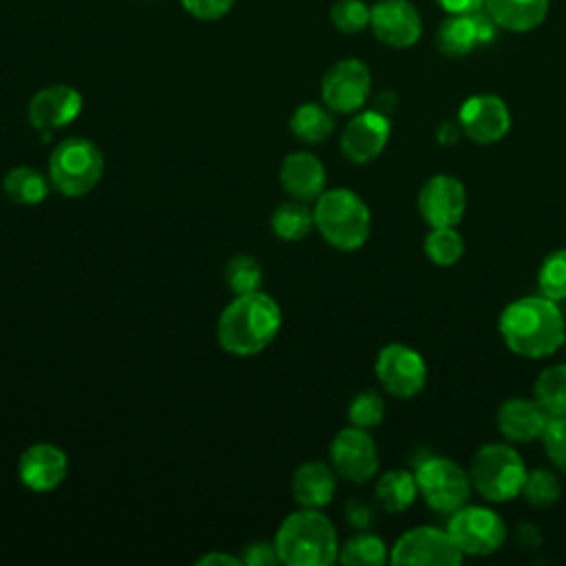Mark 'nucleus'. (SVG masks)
<instances>
[{
    "label": "nucleus",
    "mask_w": 566,
    "mask_h": 566,
    "mask_svg": "<svg viewBox=\"0 0 566 566\" xmlns=\"http://www.w3.org/2000/svg\"><path fill=\"white\" fill-rule=\"evenodd\" d=\"M462 135L473 144L489 146L506 137L511 130V111L506 102L493 93H480L464 99L458 113Z\"/></svg>",
    "instance_id": "nucleus-14"
},
{
    "label": "nucleus",
    "mask_w": 566,
    "mask_h": 566,
    "mask_svg": "<svg viewBox=\"0 0 566 566\" xmlns=\"http://www.w3.org/2000/svg\"><path fill=\"white\" fill-rule=\"evenodd\" d=\"M314 228L340 252H354L365 245L371 232V214L358 192L349 188L323 190L314 201Z\"/></svg>",
    "instance_id": "nucleus-4"
},
{
    "label": "nucleus",
    "mask_w": 566,
    "mask_h": 566,
    "mask_svg": "<svg viewBox=\"0 0 566 566\" xmlns=\"http://www.w3.org/2000/svg\"><path fill=\"white\" fill-rule=\"evenodd\" d=\"M413 475L418 484V495H422L429 509L444 515H451L453 511L464 506L473 489L469 471H464L451 458L427 455L418 462Z\"/></svg>",
    "instance_id": "nucleus-7"
},
{
    "label": "nucleus",
    "mask_w": 566,
    "mask_h": 566,
    "mask_svg": "<svg viewBox=\"0 0 566 566\" xmlns=\"http://www.w3.org/2000/svg\"><path fill=\"white\" fill-rule=\"evenodd\" d=\"M533 389H535V400L548 416H566V365L564 363L542 369Z\"/></svg>",
    "instance_id": "nucleus-28"
},
{
    "label": "nucleus",
    "mask_w": 566,
    "mask_h": 566,
    "mask_svg": "<svg viewBox=\"0 0 566 566\" xmlns=\"http://www.w3.org/2000/svg\"><path fill=\"white\" fill-rule=\"evenodd\" d=\"M387 559V544L374 533H358L338 551V562L345 566H382Z\"/></svg>",
    "instance_id": "nucleus-29"
},
{
    "label": "nucleus",
    "mask_w": 566,
    "mask_h": 566,
    "mask_svg": "<svg viewBox=\"0 0 566 566\" xmlns=\"http://www.w3.org/2000/svg\"><path fill=\"white\" fill-rule=\"evenodd\" d=\"M239 557L245 566H274V564H279L274 542H263V539L245 544L243 553Z\"/></svg>",
    "instance_id": "nucleus-38"
},
{
    "label": "nucleus",
    "mask_w": 566,
    "mask_h": 566,
    "mask_svg": "<svg viewBox=\"0 0 566 566\" xmlns=\"http://www.w3.org/2000/svg\"><path fill=\"white\" fill-rule=\"evenodd\" d=\"M283 314L279 303L261 292L234 294L217 318V343L239 358L261 354L279 334Z\"/></svg>",
    "instance_id": "nucleus-2"
},
{
    "label": "nucleus",
    "mask_w": 566,
    "mask_h": 566,
    "mask_svg": "<svg viewBox=\"0 0 566 566\" xmlns=\"http://www.w3.org/2000/svg\"><path fill=\"white\" fill-rule=\"evenodd\" d=\"M345 513H347L349 524L356 528H367L374 520V509L363 500H349L345 506Z\"/></svg>",
    "instance_id": "nucleus-39"
},
{
    "label": "nucleus",
    "mask_w": 566,
    "mask_h": 566,
    "mask_svg": "<svg viewBox=\"0 0 566 566\" xmlns=\"http://www.w3.org/2000/svg\"><path fill=\"white\" fill-rule=\"evenodd\" d=\"M371 93V73L363 60L345 57L332 64L321 80L323 104L332 113H356Z\"/></svg>",
    "instance_id": "nucleus-11"
},
{
    "label": "nucleus",
    "mask_w": 566,
    "mask_h": 566,
    "mask_svg": "<svg viewBox=\"0 0 566 566\" xmlns=\"http://www.w3.org/2000/svg\"><path fill=\"white\" fill-rule=\"evenodd\" d=\"M542 444L548 460L566 473V416H548L542 433Z\"/></svg>",
    "instance_id": "nucleus-36"
},
{
    "label": "nucleus",
    "mask_w": 566,
    "mask_h": 566,
    "mask_svg": "<svg viewBox=\"0 0 566 566\" xmlns=\"http://www.w3.org/2000/svg\"><path fill=\"white\" fill-rule=\"evenodd\" d=\"M290 130L303 144H321L334 133V117L327 106L305 102L294 108L290 117Z\"/></svg>",
    "instance_id": "nucleus-26"
},
{
    "label": "nucleus",
    "mask_w": 566,
    "mask_h": 566,
    "mask_svg": "<svg viewBox=\"0 0 566 566\" xmlns=\"http://www.w3.org/2000/svg\"><path fill=\"white\" fill-rule=\"evenodd\" d=\"M69 473V458L53 442H33L18 458V478L33 493L57 489Z\"/></svg>",
    "instance_id": "nucleus-18"
},
{
    "label": "nucleus",
    "mask_w": 566,
    "mask_h": 566,
    "mask_svg": "<svg viewBox=\"0 0 566 566\" xmlns=\"http://www.w3.org/2000/svg\"><path fill=\"white\" fill-rule=\"evenodd\" d=\"M234 0H181V7L199 20H219L232 9Z\"/></svg>",
    "instance_id": "nucleus-37"
},
{
    "label": "nucleus",
    "mask_w": 566,
    "mask_h": 566,
    "mask_svg": "<svg viewBox=\"0 0 566 566\" xmlns=\"http://www.w3.org/2000/svg\"><path fill=\"white\" fill-rule=\"evenodd\" d=\"M104 175V155L86 137H69L49 155V181L69 199L88 195Z\"/></svg>",
    "instance_id": "nucleus-5"
},
{
    "label": "nucleus",
    "mask_w": 566,
    "mask_h": 566,
    "mask_svg": "<svg viewBox=\"0 0 566 566\" xmlns=\"http://www.w3.org/2000/svg\"><path fill=\"white\" fill-rule=\"evenodd\" d=\"M424 254L431 263L440 268H449L460 261L464 254V239L455 230V226H440L431 228V232L424 237Z\"/></svg>",
    "instance_id": "nucleus-30"
},
{
    "label": "nucleus",
    "mask_w": 566,
    "mask_h": 566,
    "mask_svg": "<svg viewBox=\"0 0 566 566\" xmlns=\"http://www.w3.org/2000/svg\"><path fill=\"white\" fill-rule=\"evenodd\" d=\"M537 287L539 294L553 301L566 298V248L553 250L544 256L537 272Z\"/></svg>",
    "instance_id": "nucleus-33"
},
{
    "label": "nucleus",
    "mask_w": 566,
    "mask_h": 566,
    "mask_svg": "<svg viewBox=\"0 0 566 566\" xmlns=\"http://www.w3.org/2000/svg\"><path fill=\"white\" fill-rule=\"evenodd\" d=\"M531 506L546 509L553 506L562 495V482L559 478L548 469H533L526 473V480L522 484L520 493Z\"/></svg>",
    "instance_id": "nucleus-32"
},
{
    "label": "nucleus",
    "mask_w": 566,
    "mask_h": 566,
    "mask_svg": "<svg viewBox=\"0 0 566 566\" xmlns=\"http://www.w3.org/2000/svg\"><path fill=\"white\" fill-rule=\"evenodd\" d=\"M551 0H484L486 13L493 22L513 33L537 29L548 15Z\"/></svg>",
    "instance_id": "nucleus-23"
},
{
    "label": "nucleus",
    "mask_w": 566,
    "mask_h": 566,
    "mask_svg": "<svg viewBox=\"0 0 566 566\" xmlns=\"http://www.w3.org/2000/svg\"><path fill=\"white\" fill-rule=\"evenodd\" d=\"M382 389L396 398H413L427 385L424 358L405 343L385 345L374 363Z\"/></svg>",
    "instance_id": "nucleus-10"
},
{
    "label": "nucleus",
    "mask_w": 566,
    "mask_h": 566,
    "mask_svg": "<svg viewBox=\"0 0 566 566\" xmlns=\"http://www.w3.org/2000/svg\"><path fill=\"white\" fill-rule=\"evenodd\" d=\"M281 188L298 201H316L325 190L327 172L323 161L310 150H294L287 153L279 168Z\"/></svg>",
    "instance_id": "nucleus-20"
},
{
    "label": "nucleus",
    "mask_w": 566,
    "mask_h": 566,
    "mask_svg": "<svg viewBox=\"0 0 566 566\" xmlns=\"http://www.w3.org/2000/svg\"><path fill=\"white\" fill-rule=\"evenodd\" d=\"M497 24L486 13L478 9L471 13L447 15L436 29V49L447 57H464L478 46H486L497 35Z\"/></svg>",
    "instance_id": "nucleus-13"
},
{
    "label": "nucleus",
    "mask_w": 566,
    "mask_h": 566,
    "mask_svg": "<svg viewBox=\"0 0 566 566\" xmlns=\"http://www.w3.org/2000/svg\"><path fill=\"white\" fill-rule=\"evenodd\" d=\"M462 559L464 555L449 531L436 526L409 528L396 539L389 553V562L396 566H458Z\"/></svg>",
    "instance_id": "nucleus-9"
},
{
    "label": "nucleus",
    "mask_w": 566,
    "mask_h": 566,
    "mask_svg": "<svg viewBox=\"0 0 566 566\" xmlns=\"http://www.w3.org/2000/svg\"><path fill=\"white\" fill-rule=\"evenodd\" d=\"M376 502L387 511V513H402L407 506L413 504L418 495V484L416 475L407 469H391L385 471L374 486Z\"/></svg>",
    "instance_id": "nucleus-24"
},
{
    "label": "nucleus",
    "mask_w": 566,
    "mask_h": 566,
    "mask_svg": "<svg viewBox=\"0 0 566 566\" xmlns=\"http://www.w3.org/2000/svg\"><path fill=\"white\" fill-rule=\"evenodd\" d=\"M526 464L522 455L506 442L482 444L469 469L473 489L489 502H509L522 493L526 480Z\"/></svg>",
    "instance_id": "nucleus-6"
},
{
    "label": "nucleus",
    "mask_w": 566,
    "mask_h": 566,
    "mask_svg": "<svg viewBox=\"0 0 566 566\" xmlns=\"http://www.w3.org/2000/svg\"><path fill=\"white\" fill-rule=\"evenodd\" d=\"M440 9H444L447 15L453 13H471L484 7V0H436Z\"/></svg>",
    "instance_id": "nucleus-40"
},
{
    "label": "nucleus",
    "mask_w": 566,
    "mask_h": 566,
    "mask_svg": "<svg viewBox=\"0 0 566 566\" xmlns=\"http://www.w3.org/2000/svg\"><path fill=\"white\" fill-rule=\"evenodd\" d=\"M329 20L340 33H360L369 27L371 7L363 0H336L329 11Z\"/></svg>",
    "instance_id": "nucleus-35"
},
{
    "label": "nucleus",
    "mask_w": 566,
    "mask_h": 566,
    "mask_svg": "<svg viewBox=\"0 0 566 566\" xmlns=\"http://www.w3.org/2000/svg\"><path fill=\"white\" fill-rule=\"evenodd\" d=\"M223 279L232 294H248V292L261 290L263 270L254 256L234 254L223 268Z\"/></svg>",
    "instance_id": "nucleus-31"
},
{
    "label": "nucleus",
    "mask_w": 566,
    "mask_h": 566,
    "mask_svg": "<svg viewBox=\"0 0 566 566\" xmlns=\"http://www.w3.org/2000/svg\"><path fill=\"white\" fill-rule=\"evenodd\" d=\"M347 418H349V424L354 427H360V429H374L382 422L385 418V400L378 391L374 389H363L358 391L349 407H347Z\"/></svg>",
    "instance_id": "nucleus-34"
},
{
    "label": "nucleus",
    "mask_w": 566,
    "mask_h": 566,
    "mask_svg": "<svg viewBox=\"0 0 566 566\" xmlns=\"http://www.w3.org/2000/svg\"><path fill=\"white\" fill-rule=\"evenodd\" d=\"M504 345L522 358L553 356L566 343V321L557 301L537 294L511 301L497 321Z\"/></svg>",
    "instance_id": "nucleus-1"
},
{
    "label": "nucleus",
    "mask_w": 566,
    "mask_h": 566,
    "mask_svg": "<svg viewBox=\"0 0 566 566\" xmlns=\"http://www.w3.org/2000/svg\"><path fill=\"white\" fill-rule=\"evenodd\" d=\"M500 433L509 442H531L542 438L548 422V413L533 398H509L495 413Z\"/></svg>",
    "instance_id": "nucleus-21"
},
{
    "label": "nucleus",
    "mask_w": 566,
    "mask_h": 566,
    "mask_svg": "<svg viewBox=\"0 0 566 566\" xmlns=\"http://www.w3.org/2000/svg\"><path fill=\"white\" fill-rule=\"evenodd\" d=\"M329 464L336 475L354 484H365L378 473V449L367 429L345 427L340 429L329 444Z\"/></svg>",
    "instance_id": "nucleus-12"
},
{
    "label": "nucleus",
    "mask_w": 566,
    "mask_h": 566,
    "mask_svg": "<svg viewBox=\"0 0 566 566\" xmlns=\"http://www.w3.org/2000/svg\"><path fill=\"white\" fill-rule=\"evenodd\" d=\"M447 531L462 555H491L506 539L504 520L486 506H460L449 515Z\"/></svg>",
    "instance_id": "nucleus-8"
},
{
    "label": "nucleus",
    "mask_w": 566,
    "mask_h": 566,
    "mask_svg": "<svg viewBox=\"0 0 566 566\" xmlns=\"http://www.w3.org/2000/svg\"><path fill=\"white\" fill-rule=\"evenodd\" d=\"M467 210V188L453 175L429 177L418 192V212L431 226H458Z\"/></svg>",
    "instance_id": "nucleus-15"
},
{
    "label": "nucleus",
    "mask_w": 566,
    "mask_h": 566,
    "mask_svg": "<svg viewBox=\"0 0 566 566\" xmlns=\"http://www.w3.org/2000/svg\"><path fill=\"white\" fill-rule=\"evenodd\" d=\"M82 93L69 84H51L40 88L27 108V117L33 128L42 130L46 137L51 130L71 124L82 113Z\"/></svg>",
    "instance_id": "nucleus-19"
},
{
    "label": "nucleus",
    "mask_w": 566,
    "mask_h": 566,
    "mask_svg": "<svg viewBox=\"0 0 566 566\" xmlns=\"http://www.w3.org/2000/svg\"><path fill=\"white\" fill-rule=\"evenodd\" d=\"M279 564L285 566H329L338 559V533L321 509L290 513L274 533Z\"/></svg>",
    "instance_id": "nucleus-3"
},
{
    "label": "nucleus",
    "mask_w": 566,
    "mask_h": 566,
    "mask_svg": "<svg viewBox=\"0 0 566 566\" xmlns=\"http://www.w3.org/2000/svg\"><path fill=\"white\" fill-rule=\"evenodd\" d=\"M517 539H520V544H522L524 548H535V546H539V542H542L539 531H537V526H533V524H520V526H517Z\"/></svg>",
    "instance_id": "nucleus-43"
},
{
    "label": "nucleus",
    "mask_w": 566,
    "mask_h": 566,
    "mask_svg": "<svg viewBox=\"0 0 566 566\" xmlns=\"http://www.w3.org/2000/svg\"><path fill=\"white\" fill-rule=\"evenodd\" d=\"M49 179L31 168V166H15L2 179L4 195L20 206H38L49 197Z\"/></svg>",
    "instance_id": "nucleus-25"
},
{
    "label": "nucleus",
    "mask_w": 566,
    "mask_h": 566,
    "mask_svg": "<svg viewBox=\"0 0 566 566\" xmlns=\"http://www.w3.org/2000/svg\"><path fill=\"white\" fill-rule=\"evenodd\" d=\"M199 566H219V564H226V566H241V557L239 555H228V553H219V551H212V553H206L197 559Z\"/></svg>",
    "instance_id": "nucleus-41"
},
{
    "label": "nucleus",
    "mask_w": 566,
    "mask_h": 566,
    "mask_svg": "<svg viewBox=\"0 0 566 566\" xmlns=\"http://www.w3.org/2000/svg\"><path fill=\"white\" fill-rule=\"evenodd\" d=\"M270 228L283 241H301L314 228V212L307 208L305 201H285L274 208L270 217Z\"/></svg>",
    "instance_id": "nucleus-27"
},
{
    "label": "nucleus",
    "mask_w": 566,
    "mask_h": 566,
    "mask_svg": "<svg viewBox=\"0 0 566 566\" xmlns=\"http://www.w3.org/2000/svg\"><path fill=\"white\" fill-rule=\"evenodd\" d=\"M369 27L391 49H409L420 40L422 18L409 0H378L371 7Z\"/></svg>",
    "instance_id": "nucleus-17"
},
{
    "label": "nucleus",
    "mask_w": 566,
    "mask_h": 566,
    "mask_svg": "<svg viewBox=\"0 0 566 566\" xmlns=\"http://www.w3.org/2000/svg\"><path fill=\"white\" fill-rule=\"evenodd\" d=\"M391 135L389 117L382 111H356L340 133V150L352 164L374 161Z\"/></svg>",
    "instance_id": "nucleus-16"
},
{
    "label": "nucleus",
    "mask_w": 566,
    "mask_h": 566,
    "mask_svg": "<svg viewBox=\"0 0 566 566\" xmlns=\"http://www.w3.org/2000/svg\"><path fill=\"white\" fill-rule=\"evenodd\" d=\"M290 489L298 506L323 509L336 493V471L327 462L307 460L296 467Z\"/></svg>",
    "instance_id": "nucleus-22"
},
{
    "label": "nucleus",
    "mask_w": 566,
    "mask_h": 566,
    "mask_svg": "<svg viewBox=\"0 0 566 566\" xmlns=\"http://www.w3.org/2000/svg\"><path fill=\"white\" fill-rule=\"evenodd\" d=\"M460 135H462V128H460V124H455V122H442V124L436 128V139H438V144H442V146L455 144V142L460 139Z\"/></svg>",
    "instance_id": "nucleus-42"
}]
</instances>
